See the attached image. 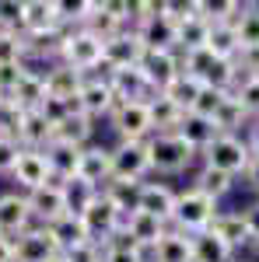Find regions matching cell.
I'll list each match as a JSON object with an SVG mask.
<instances>
[{
    "label": "cell",
    "instance_id": "obj_6",
    "mask_svg": "<svg viewBox=\"0 0 259 262\" xmlns=\"http://www.w3.org/2000/svg\"><path fill=\"white\" fill-rule=\"evenodd\" d=\"M119 101L112 95V88L105 81V74H91V77H84L81 84V95H77V108L88 116V119H109L112 116V108H116Z\"/></svg>",
    "mask_w": 259,
    "mask_h": 262
},
{
    "label": "cell",
    "instance_id": "obj_21",
    "mask_svg": "<svg viewBox=\"0 0 259 262\" xmlns=\"http://www.w3.org/2000/svg\"><path fill=\"white\" fill-rule=\"evenodd\" d=\"M14 140H18L25 150H46L49 143L56 140V129H53V126L46 122V116L35 108V112H25V116H21Z\"/></svg>",
    "mask_w": 259,
    "mask_h": 262
},
{
    "label": "cell",
    "instance_id": "obj_8",
    "mask_svg": "<svg viewBox=\"0 0 259 262\" xmlns=\"http://www.w3.org/2000/svg\"><path fill=\"white\" fill-rule=\"evenodd\" d=\"M56 255H60V245L42 224H32L25 234L14 238V262H49Z\"/></svg>",
    "mask_w": 259,
    "mask_h": 262
},
{
    "label": "cell",
    "instance_id": "obj_18",
    "mask_svg": "<svg viewBox=\"0 0 259 262\" xmlns=\"http://www.w3.org/2000/svg\"><path fill=\"white\" fill-rule=\"evenodd\" d=\"M144 42H140V35L133 32V28H126V32H119L116 39L105 42V70H123V67H140V60H144Z\"/></svg>",
    "mask_w": 259,
    "mask_h": 262
},
{
    "label": "cell",
    "instance_id": "obj_26",
    "mask_svg": "<svg viewBox=\"0 0 259 262\" xmlns=\"http://www.w3.org/2000/svg\"><path fill=\"white\" fill-rule=\"evenodd\" d=\"M210 231L221 234L235 252L245 248V245H252V234H249V227H245V213H242V210H221L217 217H214V224H210Z\"/></svg>",
    "mask_w": 259,
    "mask_h": 262
},
{
    "label": "cell",
    "instance_id": "obj_52",
    "mask_svg": "<svg viewBox=\"0 0 259 262\" xmlns=\"http://www.w3.org/2000/svg\"><path fill=\"white\" fill-rule=\"evenodd\" d=\"M249 150H252V158H259V119H252L249 122Z\"/></svg>",
    "mask_w": 259,
    "mask_h": 262
},
{
    "label": "cell",
    "instance_id": "obj_45",
    "mask_svg": "<svg viewBox=\"0 0 259 262\" xmlns=\"http://www.w3.org/2000/svg\"><path fill=\"white\" fill-rule=\"evenodd\" d=\"M21 116H25V108L14 98H0V137H14Z\"/></svg>",
    "mask_w": 259,
    "mask_h": 262
},
{
    "label": "cell",
    "instance_id": "obj_27",
    "mask_svg": "<svg viewBox=\"0 0 259 262\" xmlns=\"http://www.w3.org/2000/svg\"><path fill=\"white\" fill-rule=\"evenodd\" d=\"M49 234L56 238L60 252H67V248H77V245H88V242H91V231H88V224H84V217H81V213H63L60 221L49 224Z\"/></svg>",
    "mask_w": 259,
    "mask_h": 262
},
{
    "label": "cell",
    "instance_id": "obj_33",
    "mask_svg": "<svg viewBox=\"0 0 259 262\" xmlns=\"http://www.w3.org/2000/svg\"><path fill=\"white\" fill-rule=\"evenodd\" d=\"M102 262H147V252L119 231L109 242H102Z\"/></svg>",
    "mask_w": 259,
    "mask_h": 262
},
{
    "label": "cell",
    "instance_id": "obj_32",
    "mask_svg": "<svg viewBox=\"0 0 259 262\" xmlns=\"http://www.w3.org/2000/svg\"><path fill=\"white\" fill-rule=\"evenodd\" d=\"M147 105H151V122H154V133H175V129H179V122H182V116H186V112H182L172 98L154 95Z\"/></svg>",
    "mask_w": 259,
    "mask_h": 262
},
{
    "label": "cell",
    "instance_id": "obj_7",
    "mask_svg": "<svg viewBox=\"0 0 259 262\" xmlns=\"http://www.w3.org/2000/svg\"><path fill=\"white\" fill-rule=\"evenodd\" d=\"M81 217H84L88 231H91V242L102 245V242H109L112 234H119V231H123V217H126V213H119V210L98 192L95 200L81 210Z\"/></svg>",
    "mask_w": 259,
    "mask_h": 262
},
{
    "label": "cell",
    "instance_id": "obj_24",
    "mask_svg": "<svg viewBox=\"0 0 259 262\" xmlns=\"http://www.w3.org/2000/svg\"><path fill=\"white\" fill-rule=\"evenodd\" d=\"M147 262H193V238L168 227L165 238L147 252Z\"/></svg>",
    "mask_w": 259,
    "mask_h": 262
},
{
    "label": "cell",
    "instance_id": "obj_9",
    "mask_svg": "<svg viewBox=\"0 0 259 262\" xmlns=\"http://www.w3.org/2000/svg\"><path fill=\"white\" fill-rule=\"evenodd\" d=\"M53 32H63L60 18H56V0H25L21 35L25 39H46Z\"/></svg>",
    "mask_w": 259,
    "mask_h": 262
},
{
    "label": "cell",
    "instance_id": "obj_34",
    "mask_svg": "<svg viewBox=\"0 0 259 262\" xmlns=\"http://www.w3.org/2000/svg\"><path fill=\"white\" fill-rule=\"evenodd\" d=\"M200 91H203V81L182 70L179 77L168 84V91H161V95H165V98H172V101H175V105L182 108V112H193V105H196Z\"/></svg>",
    "mask_w": 259,
    "mask_h": 262
},
{
    "label": "cell",
    "instance_id": "obj_23",
    "mask_svg": "<svg viewBox=\"0 0 259 262\" xmlns=\"http://www.w3.org/2000/svg\"><path fill=\"white\" fill-rule=\"evenodd\" d=\"M46 161H49V171H53V182H70L77 179V164H81V147L74 143H63V140H53L46 150Z\"/></svg>",
    "mask_w": 259,
    "mask_h": 262
},
{
    "label": "cell",
    "instance_id": "obj_20",
    "mask_svg": "<svg viewBox=\"0 0 259 262\" xmlns=\"http://www.w3.org/2000/svg\"><path fill=\"white\" fill-rule=\"evenodd\" d=\"M140 70H144V77L147 84L154 88V91H168V84L175 81L182 74V63H179V53H144V60H140Z\"/></svg>",
    "mask_w": 259,
    "mask_h": 262
},
{
    "label": "cell",
    "instance_id": "obj_17",
    "mask_svg": "<svg viewBox=\"0 0 259 262\" xmlns=\"http://www.w3.org/2000/svg\"><path fill=\"white\" fill-rule=\"evenodd\" d=\"M175 200L179 192L165 182H144L140 185V196H137V210L158 217L161 224H172V213H175Z\"/></svg>",
    "mask_w": 259,
    "mask_h": 262
},
{
    "label": "cell",
    "instance_id": "obj_47",
    "mask_svg": "<svg viewBox=\"0 0 259 262\" xmlns=\"http://www.w3.org/2000/svg\"><path fill=\"white\" fill-rule=\"evenodd\" d=\"M21 77H25V63H4L0 67V98H11Z\"/></svg>",
    "mask_w": 259,
    "mask_h": 262
},
{
    "label": "cell",
    "instance_id": "obj_14",
    "mask_svg": "<svg viewBox=\"0 0 259 262\" xmlns=\"http://www.w3.org/2000/svg\"><path fill=\"white\" fill-rule=\"evenodd\" d=\"M105 81H109V88H112L116 101H151L154 95H158V91L147 84V77H144V70H140V67L109 70V74H105Z\"/></svg>",
    "mask_w": 259,
    "mask_h": 262
},
{
    "label": "cell",
    "instance_id": "obj_40",
    "mask_svg": "<svg viewBox=\"0 0 259 262\" xmlns=\"http://www.w3.org/2000/svg\"><path fill=\"white\" fill-rule=\"evenodd\" d=\"M4 63H28V39L21 32H0V67Z\"/></svg>",
    "mask_w": 259,
    "mask_h": 262
},
{
    "label": "cell",
    "instance_id": "obj_44",
    "mask_svg": "<svg viewBox=\"0 0 259 262\" xmlns=\"http://www.w3.org/2000/svg\"><path fill=\"white\" fill-rule=\"evenodd\" d=\"M224 98H228V91H217V88L203 84V91H200V98H196V105H193V112H196V116H203V119H214Z\"/></svg>",
    "mask_w": 259,
    "mask_h": 262
},
{
    "label": "cell",
    "instance_id": "obj_31",
    "mask_svg": "<svg viewBox=\"0 0 259 262\" xmlns=\"http://www.w3.org/2000/svg\"><path fill=\"white\" fill-rule=\"evenodd\" d=\"M91 137H95V122L88 119L81 108H74V112H70V116H67L60 126H56V140L74 143V147H81V150L91 143Z\"/></svg>",
    "mask_w": 259,
    "mask_h": 262
},
{
    "label": "cell",
    "instance_id": "obj_1",
    "mask_svg": "<svg viewBox=\"0 0 259 262\" xmlns=\"http://www.w3.org/2000/svg\"><path fill=\"white\" fill-rule=\"evenodd\" d=\"M60 63L70 67V70H77V74H84V77H91L95 70L105 67V42L95 39L84 28H67L63 42H60Z\"/></svg>",
    "mask_w": 259,
    "mask_h": 262
},
{
    "label": "cell",
    "instance_id": "obj_49",
    "mask_svg": "<svg viewBox=\"0 0 259 262\" xmlns=\"http://www.w3.org/2000/svg\"><path fill=\"white\" fill-rule=\"evenodd\" d=\"M63 259L67 262H102V245L88 242V245H77V248H67Z\"/></svg>",
    "mask_w": 259,
    "mask_h": 262
},
{
    "label": "cell",
    "instance_id": "obj_51",
    "mask_svg": "<svg viewBox=\"0 0 259 262\" xmlns=\"http://www.w3.org/2000/svg\"><path fill=\"white\" fill-rule=\"evenodd\" d=\"M242 213H245V227H249V234H252V242L259 245V203H252V206H245Z\"/></svg>",
    "mask_w": 259,
    "mask_h": 262
},
{
    "label": "cell",
    "instance_id": "obj_2",
    "mask_svg": "<svg viewBox=\"0 0 259 262\" xmlns=\"http://www.w3.org/2000/svg\"><path fill=\"white\" fill-rule=\"evenodd\" d=\"M217 200H210V196H203L200 189H186L179 192V200H175V213H172V231H182V234H203V231H210V224L217 217Z\"/></svg>",
    "mask_w": 259,
    "mask_h": 262
},
{
    "label": "cell",
    "instance_id": "obj_22",
    "mask_svg": "<svg viewBox=\"0 0 259 262\" xmlns=\"http://www.w3.org/2000/svg\"><path fill=\"white\" fill-rule=\"evenodd\" d=\"M81 84H84V74H77V70H70V67H63V63L46 67V95H49V98L74 101V105H77Z\"/></svg>",
    "mask_w": 259,
    "mask_h": 262
},
{
    "label": "cell",
    "instance_id": "obj_37",
    "mask_svg": "<svg viewBox=\"0 0 259 262\" xmlns=\"http://www.w3.org/2000/svg\"><path fill=\"white\" fill-rule=\"evenodd\" d=\"M193 189H200L203 196H210V200H224L231 189H235V179L231 175H224V171H217V168H200V175H196V182H193Z\"/></svg>",
    "mask_w": 259,
    "mask_h": 262
},
{
    "label": "cell",
    "instance_id": "obj_10",
    "mask_svg": "<svg viewBox=\"0 0 259 262\" xmlns=\"http://www.w3.org/2000/svg\"><path fill=\"white\" fill-rule=\"evenodd\" d=\"M147 175H151L147 140L144 143H116V147H112V179L144 182Z\"/></svg>",
    "mask_w": 259,
    "mask_h": 262
},
{
    "label": "cell",
    "instance_id": "obj_54",
    "mask_svg": "<svg viewBox=\"0 0 259 262\" xmlns=\"http://www.w3.org/2000/svg\"><path fill=\"white\" fill-rule=\"evenodd\" d=\"M0 262H14V242L0 238Z\"/></svg>",
    "mask_w": 259,
    "mask_h": 262
},
{
    "label": "cell",
    "instance_id": "obj_29",
    "mask_svg": "<svg viewBox=\"0 0 259 262\" xmlns=\"http://www.w3.org/2000/svg\"><path fill=\"white\" fill-rule=\"evenodd\" d=\"M193 262H235V248L214 231L193 234Z\"/></svg>",
    "mask_w": 259,
    "mask_h": 262
},
{
    "label": "cell",
    "instance_id": "obj_50",
    "mask_svg": "<svg viewBox=\"0 0 259 262\" xmlns=\"http://www.w3.org/2000/svg\"><path fill=\"white\" fill-rule=\"evenodd\" d=\"M235 63H238L242 77H259V46H256V49H242Z\"/></svg>",
    "mask_w": 259,
    "mask_h": 262
},
{
    "label": "cell",
    "instance_id": "obj_42",
    "mask_svg": "<svg viewBox=\"0 0 259 262\" xmlns=\"http://www.w3.org/2000/svg\"><path fill=\"white\" fill-rule=\"evenodd\" d=\"M63 196H67V210L81 213L88 203L98 196V189H91L88 182H81V179H70V182H63Z\"/></svg>",
    "mask_w": 259,
    "mask_h": 262
},
{
    "label": "cell",
    "instance_id": "obj_25",
    "mask_svg": "<svg viewBox=\"0 0 259 262\" xmlns=\"http://www.w3.org/2000/svg\"><path fill=\"white\" fill-rule=\"evenodd\" d=\"M175 133H179V137L189 143L196 154H203V150H207V147H210V143L221 137L217 126H214V119H203V116H196V112H186Z\"/></svg>",
    "mask_w": 259,
    "mask_h": 262
},
{
    "label": "cell",
    "instance_id": "obj_5",
    "mask_svg": "<svg viewBox=\"0 0 259 262\" xmlns=\"http://www.w3.org/2000/svg\"><path fill=\"white\" fill-rule=\"evenodd\" d=\"M109 126L116 129L119 143H144L154 137V122H151V105L147 101H119L109 116Z\"/></svg>",
    "mask_w": 259,
    "mask_h": 262
},
{
    "label": "cell",
    "instance_id": "obj_36",
    "mask_svg": "<svg viewBox=\"0 0 259 262\" xmlns=\"http://www.w3.org/2000/svg\"><path fill=\"white\" fill-rule=\"evenodd\" d=\"M140 185L144 182H126V179H112L105 189H102V196L112 203L119 213H133L137 210V196H140Z\"/></svg>",
    "mask_w": 259,
    "mask_h": 262
},
{
    "label": "cell",
    "instance_id": "obj_46",
    "mask_svg": "<svg viewBox=\"0 0 259 262\" xmlns=\"http://www.w3.org/2000/svg\"><path fill=\"white\" fill-rule=\"evenodd\" d=\"M74 108H77L74 101H60V98H46V101L39 105V112L46 116V122H49L53 129H56V126H60V122L67 119L70 112H74Z\"/></svg>",
    "mask_w": 259,
    "mask_h": 262
},
{
    "label": "cell",
    "instance_id": "obj_11",
    "mask_svg": "<svg viewBox=\"0 0 259 262\" xmlns=\"http://www.w3.org/2000/svg\"><path fill=\"white\" fill-rule=\"evenodd\" d=\"M77 179L88 182L91 189H105L112 182V147H102V143H88L81 150V164H77Z\"/></svg>",
    "mask_w": 259,
    "mask_h": 262
},
{
    "label": "cell",
    "instance_id": "obj_4",
    "mask_svg": "<svg viewBox=\"0 0 259 262\" xmlns=\"http://www.w3.org/2000/svg\"><path fill=\"white\" fill-rule=\"evenodd\" d=\"M252 161V150H249V140L238 137V133H221L217 140L203 150V164L207 168H217L224 175H245V168Z\"/></svg>",
    "mask_w": 259,
    "mask_h": 262
},
{
    "label": "cell",
    "instance_id": "obj_35",
    "mask_svg": "<svg viewBox=\"0 0 259 262\" xmlns=\"http://www.w3.org/2000/svg\"><path fill=\"white\" fill-rule=\"evenodd\" d=\"M175 28H179V53H193V49H203L210 42V21L203 14H193L189 21H182Z\"/></svg>",
    "mask_w": 259,
    "mask_h": 262
},
{
    "label": "cell",
    "instance_id": "obj_3",
    "mask_svg": "<svg viewBox=\"0 0 259 262\" xmlns=\"http://www.w3.org/2000/svg\"><path fill=\"white\" fill-rule=\"evenodd\" d=\"M196 158V150L182 140L179 133H154L147 140V161L151 175H182Z\"/></svg>",
    "mask_w": 259,
    "mask_h": 262
},
{
    "label": "cell",
    "instance_id": "obj_48",
    "mask_svg": "<svg viewBox=\"0 0 259 262\" xmlns=\"http://www.w3.org/2000/svg\"><path fill=\"white\" fill-rule=\"evenodd\" d=\"M18 154H21V143L14 137H0V175H11L14 171Z\"/></svg>",
    "mask_w": 259,
    "mask_h": 262
},
{
    "label": "cell",
    "instance_id": "obj_19",
    "mask_svg": "<svg viewBox=\"0 0 259 262\" xmlns=\"http://www.w3.org/2000/svg\"><path fill=\"white\" fill-rule=\"evenodd\" d=\"M165 231H168V224H161L158 217H151V213H144V210H133V213L123 217V234H126L130 242H137L144 252H151V248L165 238Z\"/></svg>",
    "mask_w": 259,
    "mask_h": 262
},
{
    "label": "cell",
    "instance_id": "obj_38",
    "mask_svg": "<svg viewBox=\"0 0 259 262\" xmlns=\"http://www.w3.org/2000/svg\"><path fill=\"white\" fill-rule=\"evenodd\" d=\"M214 126H217V133H238L242 126H249V116L242 112V105L231 98V91H228V98L221 101L217 116H214Z\"/></svg>",
    "mask_w": 259,
    "mask_h": 262
},
{
    "label": "cell",
    "instance_id": "obj_28",
    "mask_svg": "<svg viewBox=\"0 0 259 262\" xmlns=\"http://www.w3.org/2000/svg\"><path fill=\"white\" fill-rule=\"evenodd\" d=\"M11 98L18 101L25 112H35L42 101L49 98V95H46V70H32V67H25V77H21V84L14 88Z\"/></svg>",
    "mask_w": 259,
    "mask_h": 262
},
{
    "label": "cell",
    "instance_id": "obj_30",
    "mask_svg": "<svg viewBox=\"0 0 259 262\" xmlns=\"http://www.w3.org/2000/svg\"><path fill=\"white\" fill-rule=\"evenodd\" d=\"M207 49L217 56V60H238L242 46H238V32H235V21H217V25H210V42H207Z\"/></svg>",
    "mask_w": 259,
    "mask_h": 262
},
{
    "label": "cell",
    "instance_id": "obj_13",
    "mask_svg": "<svg viewBox=\"0 0 259 262\" xmlns=\"http://www.w3.org/2000/svg\"><path fill=\"white\" fill-rule=\"evenodd\" d=\"M11 179L18 182V189L25 192V196L35 192V189H42V185H49V182H53V171H49L46 154H42V150H25V147H21L18 164H14Z\"/></svg>",
    "mask_w": 259,
    "mask_h": 262
},
{
    "label": "cell",
    "instance_id": "obj_12",
    "mask_svg": "<svg viewBox=\"0 0 259 262\" xmlns=\"http://www.w3.org/2000/svg\"><path fill=\"white\" fill-rule=\"evenodd\" d=\"M133 32L140 35L147 53H179V28H175V21H168L165 14H154V18L133 25Z\"/></svg>",
    "mask_w": 259,
    "mask_h": 262
},
{
    "label": "cell",
    "instance_id": "obj_16",
    "mask_svg": "<svg viewBox=\"0 0 259 262\" xmlns=\"http://www.w3.org/2000/svg\"><path fill=\"white\" fill-rule=\"evenodd\" d=\"M32 210H28V196L25 192H4L0 196V238H18L32 227Z\"/></svg>",
    "mask_w": 259,
    "mask_h": 262
},
{
    "label": "cell",
    "instance_id": "obj_39",
    "mask_svg": "<svg viewBox=\"0 0 259 262\" xmlns=\"http://www.w3.org/2000/svg\"><path fill=\"white\" fill-rule=\"evenodd\" d=\"M231 98L242 105L249 122L259 119V77H238V84L231 88Z\"/></svg>",
    "mask_w": 259,
    "mask_h": 262
},
{
    "label": "cell",
    "instance_id": "obj_41",
    "mask_svg": "<svg viewBox=\"0 0 259 262\" xmlns=\"http://www.w3.org/2000/svg\"><path fill=\"white\" fill-rule=\"evenodd\" d=\"M196 7L210 25H217V21H235L242 14L238 0H196Z\"/></svg>",
    "mask_w": 259,
    "mask_h": 262
},
{
    "label": "cell",
    "instance_id": "obj_53",
    "mask_svg": "<svg viewBox=\"0 0 259 262\" xmlns=\"http://www.w3.org/2000/svg\"><path fill=\"white\" fill-rule=\"evenodd\" d=\"M245 182H249V185L259 192V158H252V161H249V168H245Z\"/></svg>",
    "mask_w": 259,
    "mask_h": 262
},
{
    "label": "cell",
    "instance_id": "obj_43",
    "mask_svg": "<svg viewBox=\"0 0 259 262\" xmlns=\"http://www.w3.org/2000/svg\"><path fill=\"white\" fill-rule=\"evenodd\" d=\"M235 32H238L242 49H256L259 46V14H252L245 4H242V14L235 18Z\"/></svg>",
    "mask_w": 259,
    "mask_h": 262
},
{
    "label": "cell",
    "instance_id": "obj_15",
    "mask_svg": "<svg viewBox=\"0 0 259 262\" xmlns=\"http://www.w3.org/2000/svg\"><path fill=\"white\" fill-rule=\"evenodd\" d=\"M28 210H32V221L42 224V227H49L53 221H60L63 213H70L67 210V196H63V185L60 182H49V185H42L35 192H28Z\"/></svg>",
    "mask_w": 259,
    "mask_h": 262
},
{
    "label": "cell",
    "instance_id": "obj_55",
    "mask_svg": "<svg viewBox=\"0 0 259 262\" xmlns=\"http://www.w3.org/2000/svg\"><path fill=\"white\" fill-rule=\"evenodd\" d=\"M49 262H67V259H63V252H60V255H56V259H49Z\"/></svg>",
    "mask_w": 259,
    "mask_h": 262
}]
</instances>
